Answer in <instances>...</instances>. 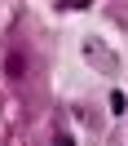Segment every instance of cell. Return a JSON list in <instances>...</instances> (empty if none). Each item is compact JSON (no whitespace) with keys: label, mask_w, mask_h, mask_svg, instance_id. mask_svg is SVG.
Listing matches in <instances>:
<instances>
[{"label":"cell","mask_w":128,"mask_h":146,"mask_svg":"<svg viewBox=\"0 0 128 146\" xmlns=\"http://www.w3.org/2000/svg\"><path fill=\"white\" fill-rule=\"evenodd\" d=\"M84 58H88V62L97 66L102 75H119V53H110V49L102 44L97 36H93V40H84Z\"/></svg>","instance_id":"cell-1"},{"label":"cell","mask_w":128,"mask_h":146,"mask_svg":"<svg viewBox=\"0 0 128 146\" xmlns=\"http://www.w3.org/2000/svg\"><path fill=\"white\" fill-rule=\"evenodd\" d=\"M53 146H75V142H71V137H66V133H62V137H57V142H53Z\"/></svg>","instance_id":"cell-2"}]
</instances>
